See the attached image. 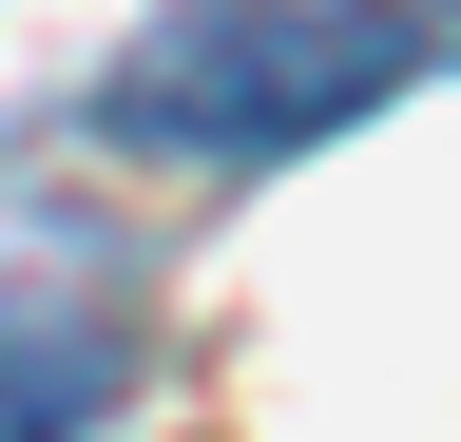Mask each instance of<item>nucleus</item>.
I'll use <instances>...</instances> for the list:
<instances>
[{
  "label": "nucleus",
  "mask_w": 461,
  "mask_h": 442,
  "mask_svg": "<svg viewBox=\"0 0 461 442\" xmlns=\"http://www.w3.org/2000/svg\"><path fill=\"white\" fill-rule=\"evenodd\" d=\"M403 59H423L403 0H230V20H173L115 77V135H154V154H288V135L403 96Z\"/></svg>",
  "instance_id": "obj_1"
},
{
  "label": "nucleus",
  "mask_w": 461,
  "mask_h": 442,
  "mask_svg": "<svg viewBox=\"0 0 461 442\" xmlns=\"http://www.w3.org/2000/svg\"><path fill=\"white\" fill-rule=\"evenodd\" d=\"M58 423H96V347L77 327H20L0 347V442H58Z\"/></svg>",
  "instance_id": "obj_2"
}]
</instances>
